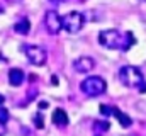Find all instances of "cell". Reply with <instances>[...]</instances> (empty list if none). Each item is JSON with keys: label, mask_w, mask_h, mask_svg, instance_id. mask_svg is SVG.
Masks as SVG:
<instances>
[{"label": "cell", "mask_w": 146, "mask_h": 136, "mask_svg": "<svg viewBox=\"0 0 146 136\" xmlns=\"http://www.w3.org/2000/svg\"><path fill=\"white\" fill-rule=\"evenodd\" d=\"M99 43L107 48V49H121V51H127L136 41L131 33L121 34L117 29H104L99 33Z\"/></svg>", "instance_id": "6da1fadb"}, {"label": "cell", "mask_w": 146, "mask_h": 136, "mask_svg": "<svg viewBox=\"0 0 146 136\" xmlns=\"http://www.w3.org/2000/svg\"><path fill=\"white\" fill-rule=\"evenodd\" d=\"M80 90L87 97H97V95H102L107 90V83H106V80L102 77L92 75V77H87L85 80H82Z\"/></svg>", "instance_id": "7a4b0ae2"}, {"label": "cell", "mask_w": 146, "mask_h": 136, "mask_svg": "<svg viewBox=\"0 0 146 136\" xmlns=\"http://www.w3.org/2000/svg\"><path fill=\"white\" fill-rule=\"evenodd\" d=\"M119 80L122 82V85L126 87H139L143 82H145V77H143V71L138 67H133V65H124L119 70Z\"/></svg>", "instance_id": "3957f363"}, {"label": "cell", "mask_w": 146, "mask_h": 136, "mask_svg": "<svg viewBox=\"0 0 146 136\" xmlns=\"http://www.w3.org/2000/svg\"><path fill=\"white\" fill-rule=\"evenodd\" d=\"M83 24H85V17H83V14L78 12V10H72V12H68V14L63 17V29L70 34L80 33L82 27H83Z\"/></svg>", "instance_id": "277c9868"}, {"label": "cell", "mask_w": 146, "mask_h": 136, "mask_svg": "<svg viewBox=\"0 0 146 136\" xmlns=\"http://www.w3.org/2000/svg\"><path fill=\"white\" fill-rule=\"evenodd\" d=\"M29 63H33L34 67H42L48 60V53L42 46H37V44H24L22 46Z\"/></svg>", "instance_id": "5b68a950"}, {"label": "cell", "mask_w": 146, "mask_h": 136, "mask_svg": "<svg viewBox=\"0 0 146 136\" xmlns=\"http://www.w3.org/2000/svg\"><path fill=\"white\" fill-rule=\"evenodd\" d=\"M44 26H46V31L49 34H58L63 29V17L56 12V10H48L44 14Z\"/></svg>", "instance_id": "8992f818"}, {"label": "cell", "mask_w": 146, "mask_h": 136, "mask_svg": "<svg viewBox=\"0 0 146 136\" xmlns=\"http://www.w3.org/2000/svg\"><path fill=\"white\" fill-rule=\"evenodd\" d=\"M94 67H95V61L90 56H78L73 61V68L78 73H88L90 70H94Z\"/></svg>", "instance_id": "52a82bcc"}, {"label": "cell", "mask_w": 146, "mask_h": 136, "mask_svg": "<svg viewBox=\"0 0 146 136\" xmlns=\"http://www.w3.org/2000/svg\"><path fill=\"white\" fill-rule=\"evenodd\" d=\"M51 121H53V124H56L58 128H60V126H61V128H66V126L70 124V119H68L66 111H65V109H60V107L53 111Z\"/></svg>", "instance_id": "ba28073f"}, {"label": "cell", "mask_w": 146, "mask_h": 136, "mask_svg": "<svg viewBox=\"0 0 146 136\" xmlns=\"http://www.w3.org/2000/svg\"><path fill=\"white\" fill-rule=\"evenodd\" d=\"M24 78H26L24 70H21V68H10L9 70V83L12 87H19L24 82Z\"/></svg>", "instance_id": "9c48e42d"}, {"label": "cell", "mask_w": 146, "mask_h": 136, "mask_svg": "<svg viewBox=\"0 0 146 136\" xmlns=\"http://www.w3.org/2000/svg\"><path fill=\"white\" fill-rule=\"evenodd\" d=\"M112 116L119 121V124H121L122 128H129V126L133 124V119H131L127 114H124L121 109H117V107H112Z\"/></svg>", "instance_id": "30bf717a"}, {"label": "cell", "mask_w": 146, "mask_h": 136, "mask_svg": "<svg viewBox=\"0 0 146 136\" xmlns=\"http://www.w3.org/2000/svg\"><path fill=\"white\" fill-rule=\"evenodd\" d=\"M14 31H15L17 34L27 36V34H29V31H31V22H29V19H27V17H22L19 22H15Z\"/></svg>", "instance_id": "8fae6325"}, {"label": "cell", "mask_w": 146, "mask_h": 136, "mask_svg": "<svg viewBox=\"0 0 146 136\" xmlns=\"http://www.w3.org/2000/svg\"><path fill=\"white\" fill-rule=\"evenodd\" d=\"M33 121H34V126H36L37 129H42V128H44V119H42L41 111H37L36 114L33 116Z\"/></svg>", "instance_id": "7c38bea8"}, {"label": "cell", "mask_w": 146, "mask_h": 136, "mask_svg": "<svg viewBox=\"0 0 146 136\" xmlns=\"http://www.w3.org/2000/svg\"><path fill=\"white\" fill-rule=\"evenodd\" d=\"M99 111H100V114H102V116H112V107H110V105H106V104H100Z\"/></svg>", "instance_id": "4fadbf2b"}, {"label": "cell", "mask_w": 146, "mask_h": 136, "mask_svg": "<svg viewBox=\"0 0 146 136\" xmlns=\"http://www.w3.org/2000/svg\"><path fill=\"white\" fill-rule=\"evenodd\" d=\"M109 128H110V126H109V123H107V121H102V123H99V121H97V123H95V129H100V131H107Z\"/></svg>", "instance_id": "5bb4252c"}, {"label": "cell", "mask_w": 146, "mask_h": 136, "mask_svg": "<svg viewBox=\"0 0 146 136\" xmlns=\"http://www.w3.org/2000/svg\"><path fill=\"white\" fill-rule=\"evenodd\" d=\"M0 119H2L3 123L9 121V111H7L5 107H0Z\"/></svg>", "instance_id": "9a60e30c"}, {"label": "cell", "mask_w": 146, "mask_h": 136, "mask_svg": "<svg viewBox=\"0 0 146 136\" xmlns=\"http://www.w3.org/2000/svg\"><path fill=\"white\" fill-rule=\"evenodd\" d=\"M5 133H7V128H5V123L0 119V136H5Z\"/></svg>", "instance_id": "2e32d148"}, {"label": "cell", "mask_w": 146, "mask_h": 136, "mask_svg": "<svg viewBox=\"0 0 146 136\" xmlns=\"http://www.w3.org/2000/svg\"><path fill=\"white\" fill-rule=\"evenodd\" d=\"M48 105H49L48 102H39V109H46Z\"/></svg>", "instance_id": "e0dca14e"}, {"label": "cell", "mask_w": 146, "mask_h": 136, "mask_svg": "<svg viewBox=\"0 0 146 136\" xmlns=\"http://www.w3.org/2000/svg\"><path fill=\"white\" fill-rule=\"evenodd\" d=\"M49 2H53V3H61V2H66V0H49Z\"/></svg>", "instance_id": "ac0fdd59"}, {"label": "cell", "mask_w": 146, "mask_h": 136, "mask_svg": "<svg viewBox=\"0 0 146 136\" xmlns=\"http://www.w3.org/2000/svg\"><path fill=\"white\" fill-rule=\"evenodd\" d=\"M3 102H5V97H3V95H2V94H0V105H2V104H3Z\"/></svg>", "instance_id": "d6986e66"}, {"label": "cell", "mask_w": 146, "mask_h": 136, "mask_svg": "<svg viewBox=\"0 0 146 136\" xmlns=\"http://www.w3.org/2000/svg\"><path fill=\"white\" fill-rule=\"evenodd\" d=\"M7 2H12V3H15V2H21V0H7Z\"/></svg>", "instance_id": "ffe728a7"}, {"label": "cell", "mask_w": 146, "mask_h": 136, "mask_svg": "<svg viewBox=\"0 0 146 136\" xmlns=\"http://www.w3.org/2000/svg\"><path fill=\"white\" fill-rule=\"evenodd\" d=\"M141 2H146V0H141Z\"/></svg>", "instance_id": "44dd1931"}]
</instances>
